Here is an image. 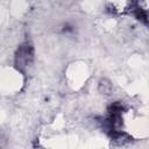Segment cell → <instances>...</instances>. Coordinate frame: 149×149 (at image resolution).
I'll use <instances>...</instances> for the list:
<instances>
[{"label": "cell", "instance_id": "obj_1", "mask_svg": "<svg viewBox=\"0 0 149 149\" xmlns=\"http://www.w3.org/2000/svg\"><path fill=\"white\" fill-rule=\"evenodd\" d=\"M33 56H34V52H33L31 45L28 44V43L22 44V45L19 48L17 54H16V65H17L20 69L26 68V66L31 62Z\"/></svg>", "mask_w": 149, "mask_h": 149}, {"label": "cell", "instance_id": "obj_2", "mask_svg": "<svg viewBox=\"0 0 149 149\" xmlns=\"http://www.w3.org/2000/svg\"><path fill=\"white\" fill-rule=\"evenodd\" d=\"M100 90L102 91V92H109V90H111V84L109 83H106L105 80L104 81H101V84H100Z\"/></svg>", "mask_w": 149, "mask_h": 149}]
</instances>
